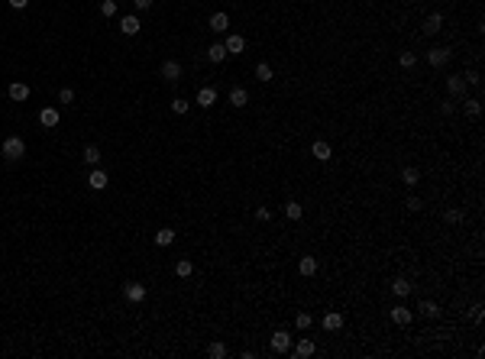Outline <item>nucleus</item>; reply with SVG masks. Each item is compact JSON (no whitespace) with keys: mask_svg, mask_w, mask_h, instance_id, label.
<instances>
[{"mask_svg":"<svg viewBox=\"0 0 485 359\" xmlns=\"http://www.w3.org/2000/svg\"><path fill=\"white\" fill-rule=\"evenodd\" d=\"M123 298H126L129 304H139V301H146V285H139V282H129V285L123 288Z\"/></svg>","mask_w":485,"mask_h":359,"instance_id":"obj_3","label":"nucleus"},{"mask_svg":"<svg viewBox=\"0 0 485 359\" xmlns=\"http://www.w3.org/2000/svg\"><path fill=\"white\" fill-rule=\"evenodd\" d=\"M207 58L214 62V65H220V62L227 58V49H223V42H214V46H210V49H207Z\"/></svg>","mask_w":485,"mask_h":359,"instance_id":"obj_23","label":"nucleus"},{"mask_svg":"<svg viewBox=\"0 0 485 359\" xmlns=\"http://www.w3.org/2000/svg\"><path fill=\"white\" fill-rule=\"evenodd\" d=\"M172 243H175V230H168V226H162V230L155 233V246H159V250H168Z\"/></svg>","mask_w":485,"mask_h":359,"instance_id":"obj_16","label":"nucleus"},{"mask_svg":"<svg viewBox=\"0 0 485 359\" xmlns=\"http://www.w3.org/2000/svg\"><path fill=\"white\" fill-rule=\"evenodd\" d=\"M314 350H317V346H314L311 336H301V340H298V346H295V356L298 359H307V356H314Z\"/></svg>","mask_w":485,"mask_h":359,"instance_id":"obj_15","label":"nucleus"},{"mask_svg":"<svg viewBox=\"0 0 485 359\" xmlns=\"http://www.w3.org/2000/svg\"><path fill=\"white\" fill-rule=\"evenodd\" d=\"M324 330H330V334L343 330V314H340V310H330V314H324Z\"/></svg>","mask_w":485,"mask_h":359,"instance_id":"obj_10","label":"nucleus"},{"mask_svg":"<svg viewBox=\"0 0 485 359\" xmlns=\"http://www.w3.org/2000/svg\"><path fill=\"white\" fill-rule=\"evenodd\" d=\"M466 114H469V116H479V114H482L479 98H466Z\"/></svg>","mask_w":485,"mask_h":359,"instance_id":"obj_33","label":"nucleus"},{"mask_svg":"<svg viewBox=\"0 0 485 359\" xmlns=\"http://www.w3.org/2000/svg\"><path fill=\"white\" fill-rule=\"evenodd\" d=\"M405 207H408V210H421V207H424V204H421V198H408V201H405Z\"/></svg>","mask_w":485,"mask_h":359,"instance_id":"obj_38","label":"nucleus"},{"mask_svg":"<svg viewBox=\"0 0 485 359\" xmlns=\"http://www.w3.org/2000/svg\"><path fill=\"white\" fill-rule=\"evenodd\" d=\"M197 104H201L204 110L214 107V104H217V91H214V88H201V91H197Z\"/></svg>","mask_w":485,"mask_h":359,"instance_id":"obj_18","label":"nucleus"},{"mask_svg":"<svg viewBox=\"0 0 485 359\" xmlns=\"http://www.w3.org/2000/svg\"><path fill=\"white\" fill-rule=\"evenodd\" d=\"M139 30H142L139 16H129V13H126V16L120 20V32H123V36H136V32H139Z\"/></svg>","mask_w":485,"mask_h":359,"instance_id":"obj_8","label":"nucleus"},{"mask_svg":"<svg viewBox=\"0 0 485 359\" xmlns=\"http://www.w3.org/2000/svg\"><path fill=\"white\" fill-rule=\"evenodd\" d=\"M418 310H421L424 317H430V320H437V317H440V308H437L434 301H421V304H418Z\"/></svg>","mask_w":485,"mask_h":359,"instance_id":"obj_26","label":"nucleus"},{"mask_svg":"<svg viewBox=\"0 0 485 359\" xmlns=\"http://www.w3.org/2000/svg\"><path fill=\"white\" fill-rule=\"evenodd\" d=\"M392 292L398 294V298H408V294H411V282H408V278H395L392 282Z\"/></svg>","mask_w":485,"mask_h":359,"instance_id":"obj_24","label":"nucleus"},{"mask_svg":"<svg viewBox=\"0 0 485 359\" xmlns=\"http://www.w3.org/2000/svg\"><path fill=\"white\" fill-rule=\"evenodd\" d=\"M440 114H447V116H450V114H453V104L443 100V104H440Z\"/></svg>","mask_w":485,"mask_h":359,"instance_id":"obj_43","label":"nucleus"},{"mask_svg":"<svg viewBox=\"0 0 485 359\" xmlns=\"http://www.w3.org/2000/svg\"><path fill=\"white\" fill-rule=\"evenodd\" d=\"M162 78L168 81V84H175V81L181 78V62H175V58H168L165 65H162Z\"/></svg>","mask_w":485,"mask_h":359,"instance_id":"obj_7","label":"nucleus"},{"mask_svg":"<svg viewBox=\"0 0 485 359\" xmlns=\"http://www.w3.org/2000/svg\"><path fill=\"white\" fill-rule=\"evenodd\" d=\"M84 162L87 165H97L100 162V149L94 146V142H91V146H84Z\"/></svg>","mask_w":485,"mask_h":359,"instance_id":"obj_28","label":"nucleus"},{"mask_svg":"<svg viewBox=\"0 0 485 359\" xmlns=\"http://www.w3.org/2000/svg\"><path fill=\"white\" fill-rule=\"evenodd\" d=\"M136 4V10H149V6H152V0H133Z\"/></svg>","mask_w":485,"mask_h":359,"instance_id":"obj_41","label":"nucleus"},{"mask_svg":"<svg viewBox=\"0 0 485 359\" xmlns=\"http://www.w3.org/2000/svg\"><path fill=\"white\" fill-rule=\"evenodd\" d=\"M256 217H259V220H272V210H269V207H259Z\"/></svg>","mask_w":485,"mask_h":359,"instance_id":"obj_40","label":"nucleus"},{"mask_svg":"<svg viewBox=\"0 0 485 359\" xmlns=\"http://www.w3.org/2000/svg\"><path fill=\"white\" fill-rule=\"evenodd\" d=\"M311 156H314V158H317V162H327V158H330V156H333V149H330V142H324V140H317V142H314V146H311Z\"/></svg>","mask_w":485,"mask_h":359,"instance_id":"obj_13","label":"nucleus"},{"mask_svg":"<svg viewBox=\"0 0 485 359\" xmlns=\"http://www.w3.org/2000/svg\"><path fill=\"white\" fill-rule=\"evenodd\" d=\"M39 123H42L45 130H55L58 123H61V114L55 107H45V110H39Z\"/></svg>","mask_w":485,"mask_h":359,"instance_id":"obj_5","label":"nucleus"},{"mask_svg":"<svg viewBox=\"0 0 485 359\" xmlns=\"http://www.w3.org/2000/svg\"><path fill=\"white\" fill-rule=\"evenodd\" d=\"M440 30H443V13H430V16L424 20V32L427 36H437Z\"/></svg>","mask_w":485,"mask_h":359,"instance_id":"obj_12","label":"nucleus"},{"mask_svg":"<svg viewBox=\"0 0 485 359\" xmlns=\"http://www.w3.org/2000/svg\"><path fill=\"white\" fill-rule=\"evenodd\" d=\"M256 78L259 81H272V65H269V62H259V65H256Z\"/></svg>","mask_w":485,"mask_h":359,"instance_id":"obj_30","label":"nucleus"},{"mask_svg":"<svg viewBox=\"0 0 485 359\" xmlns=\"http://www.w3.org/2000/svg\"><path fill=\"white\" fill-rule=\"evenodd\" d=\"M285 217H288V220H301L304 217V207L298 204V201H288V204H285Z\"/></svg>","mask_w":485,"mask_h":359,"instance_id":"obj_25","label":"nucleus"},{"mask_svg":"<svg viewBox=\"0 0 485 359\" xmlns=\"http://www.w3.org/2000/svg\"><path fill=\"white\" fill-rule=\"evenodd\" d=\"M398 65L401 68H414V65H418V52H401L398 55Z\"/></svg>","mask_w":485,"mask_h":359,"instance_id":"obj_29","label":"nucleus"},{"mask_svg":"<svg viewBox=\"0 0 485 359\" xmlns=\"http://www.w3.org/2000/svg\"><path fill=\"white\" fill-rule=\"evenodd\" d=\"M207 356L210 359H223V356H227V346H223V343H210V346H207Z\"/></svg>","mask_w":485,"mask_h":359,"instance_id":"obj_32","label":"nucleus"},{"mask_svg":"<svg viewBox=\"0 0 485 359\" xmlns=\"http://www.w3.org/2000/svg\"><path fill=\"white\" fill-rule=\"evenodd\" d=\"M427 62H430L434 68H443V65L450 62V49H443V46H434V49L427 52Z\"/></svg>","mask_w":485,"mask_h":359,"instance_id":"obj_6","label":"nucleus"},{"mask_svg":"<svg viewBox=\"0 0 485 359\" xmlns=\"http://www.w3.org/2000/svg\"><path fill=\"white\" fill-rule=\"evenodd\" d=\"M87 184H91L94 191H104L107 188V172L104 168H94L91 175H87Z\"/></svg>","mask_w":485,"mask_h":359,"instance_id":"obj_14","label":"nucleus"},{"mask_svg":"<svg viewBox=\"0 0 485 359\" xmlns=\"http://www.w3.org/2000/svg\"><path fill=\"white\" fill-rule=\"evenodd\" d=\"M443 220H447V224H460V220H463V210H456V207H450V210L443 214Z\"/></svg>","mask_w":485,"mask_h":359,"instance_id":"obj_36","label":"nucleus"},{"mask_svg":"<svg viewBox=\"0 0 485 359\" xmlns=\"http://www.w3.org/2000/svg\"><path fill=\"white\" fill-rule=\"evenodd\" d=\"M447 91L453 94V98L466 94V78H463V74H450V78H447Z\"/></svg>","mask_w":485,"mask_h":359,"instance_id":"obj_9","label":"nucleus"},{"mask_svg":"<svg viewBox=\"0 0 485 359\" xmlns=\"http://www.w3.org/2000/svg\"><path fill=\"white\" fill-rule=\"evenodd\" d=\"M401 182H405V184H411V188H414V184L421 182V172H418V168H411V165H408V168L401 172Z\"/></svg>","mask_w":485,"mask_h":359,"instance_id":"obj_27","label":"nucleus"},{"mask_svg":"<svg viewBox=\"0 0 485 359\" xmlns=\"http://www.w3.org/2000/svg\"><path fill=\"white\" fill-rule=\"evenodd\" d=\"M191 272H194V262H191V259H178V262H175V275H178V278H191Z\"/></svg>","mask_w":485,"mask_h":359,"instance_id":"obj_22","label":"nucleus"},{"mask_svg":"<svg viewBox=\"0 0 485 359\" xmlns=\"http://www.w3.org/2000/svg\"><path fill=\"white\" fill-rule=\"evenodd\" d=\"M188 107H191V104L184 100V98H175V100H172V114H178V116L188 114Z\"/></svg>","mask_w":485,"mask_h":359,"instance_id":"obj_35","label":"nucleus"},{"mask_svg":"<svg viewBox=\"0 0 485 359\" xmlns=\"http://www.w3.org/2000/svg\"><path fill=\"white\" fill-rule=\"evenodd\" d=\"M210 30H214V32H227L230 30V16H227V13H214V16H210Z\"/></svg>","mask_w":485,"mask_h":359,"instance_id":"obj_20","label":"nucleus"},{"mask_svg":"<svg viewBox=\"0 0 485 359\" xmlns=\"http://www.w3.org/2000/svg\"><path fill=\"white\" fill-rule=\"evenodd\" d=\"M58 100L61 104H71L74 100V91H71V88H61V91H58Z\"/></svg>","mask_w":485,"mask_h":359,"instance_id":"obj_37","label":"nucleus"},{"mask_svg":"<svg viewBox=\"0 0 485 359\" xmlns=\"http://www.w3.org/2000/svg\"><path fill=\"white\" fill-rule=\"evenodd\" d=\"M6 94H10V100H26V98H29V84H23V81H13Z\"/></svg>","mask_w":485,"mask_h":359,"instance_id":"obj_17","label":"nucleus"},{"mask_svg":"<svg viewBox=\"0 0 485 359\" xmlns=\"http://www.w3.org/2000/svg\"><path fill=\"white\" fill-rule=\"evenodd\" d=\"M298 272H301L304 278H311V275H317V259H314V256H304L301 262H298Z\"/></svg>","mask_w":485,"mask_h":359,"instance_id":"obj_19","label":"nucleus"},{"mask_svg":"<svg viewBox=\"0 0 485 359\" xmlns=\"http://www.w3.org/2000/svg\"><path fill=\"white\" fill-rule=\"evenodd\" d=\"M230 104H233V107H246V104H249V91H246V88H233V91H230Z\"/></svg>","mask_w":485,"mask_h":359,"instance_id":"obj_21","label":"nucleus"},{"mask_svg":"<svg viewBox=\"0 0 485 359\" xmlns=\"http://www.w3.org/2000/svg\"><path fill=\"white\" fill-rule=\"evenodd\" d=\"M311 324H314V317L307 314V310H301V314L295 317V327H298V330H311Z\"/></svg>","mask_w":485,"mask_h":359,"instance_id":"obj_31","label":"nucleus"},{"mask_svg":"<svg viewBox=\"0 0 485 359\" xmlns=\"http://www.w3.org/2000/svg\"><path fill=\"white\" fill-rule=\"evenodd\" d=\"M100 13H104V20L117 16V0H104V4H100Z\"/></svg>","mask_w":485,"mask_h":359,"instance_id":"obj_34","label":"nucleus"},{"mask_svg":"<svg viewBox=\"0 0 485 359\" xmlns=\"http://www.w3.org/2000/svg\"><path fill=\"white\" fill-rule=\"evenodd\" d=\"M223 49H227V55H243V49H246V39L243 36H227V42H223Z\"/></svg>","mask_w":485,"mask_h":359,"instance_id":"obj_11","label":"nucleus"},{"mask_svg":"<svg viewBox=\"0 0 485 359\" xmlns=\"http://www.w3.org/2000/svg\"><path fill=\"white\" fill-rule=\"evenodd\" d=\"M388 314H392V320L398 324V327H408V324L414 320V310H411V308H405V304H395L392 310H388Z\"/></svg>","mask_w":485,"mask_h":359,"instance_id":"obj_4","label":"nucleus"},{"mask_svg":"<svg viewBox=\"0 0 485 359\" xmlns=\"http://www.w3.org/2000/svg\"><path fill=\"white\" fill-rule=\"evenodd\" d=\"M26 4H29V0H10L13 10H26Z\"/></svg>","mask_w":485,"mask_h":359,"instance_id":"obj_42","label":"nucleus"},{"mask_svg":"<svg viewBox=\"0 0 485 359\" xmlns=\"http://www.w3.org/2000/svg\"><path fill=\"white\" fill-rule=\"evenodd\" d=\"M269 346H272V353H288L291 350V334L288 330H275L272 340H269Z\"/></svg>","mask_w":485,"mask_h":359,"instance_id":"obj_2","label":"nucleus"},{"mask_svg":"<svg viewBox=\"0 0 485 359\" xmlns=\"http://www.w3.org/2000/svg\"><path fill=\"white\" fill-rule=\"evenodd\" d=\"M0 152H3V158H10V162H16V158L26 156V142L19 140V136H10V140H3V146H0Z\"/></svg>","mask_w":485,"mask_h":359,"instance_id":"obj_1","label":"nucleus"},{"mask_svg":"<svg viewBox=\"0 0 485 359\" xmlns=\"http://www.w3.org/2000/svg\"><path fill=\"white\" fill-rule=\"evenodd\" d=\"M463 78H466V84H479V72H466V74H463Z\"/></svg>","mask_w":485,"mask_h":359,"instance_id":"obj_39","label":"nucleus"}]
</instances>
